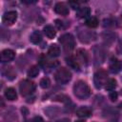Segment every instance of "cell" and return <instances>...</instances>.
Here are the masks:
<instances>
[{"label": "cell", "mask_w": 122, "mask_h": 122, "mask_svg": "<svg viewBox=\"0 0 122 122\" xmlns=\"http://www.w3.org/2000/svg\"><path fill=\"white\" fill-rule=\"evenodd\" d=\"M73 93L79 99H86L91 94V90L86 82L77 81L73 86Z\"/></svg>", "instance_id": "6da1fadb"}, {"label": "cell", "mask_w": 122, "mask_h": 122, "mask_svg": "<svg viewBox=\"0 0 122 122\" xmlns=\"http://www.w3.org/2000/svg\"><path fill=\"white\" fill-rule=\"evenodd\" d=\"M54 78H55L56 82H58L60 84H66L71 79V73L68 69L62 67L56 71V72L54 74Z\"/></svg>", "instance_id": "7a4b0ae2"}, {"label": "cell", "mask_w": 122, "mask_h": 122, "mask_svg": "<svg viewBox=\"0 0 122 122\" xmlns=\"http://www.w3.org/2000/svg\"><path fill=\"white\" fill-rule=\"evenodd\" d=\"M34 90H35V85L30 80L25 79V80H22L19 84V91L23 96H28L34 92Z\"/></svg>", "instance_id": "3957f363"}, {"label": "cell", "mask_w": 122, "mask_h": 122, "mask_svg": "<svg viewBox=\"0 0 122 122\" xmlns=\"http://www.w3.org/2000/svg\"><path fill=\"white\" fill-rule=\"evenodd\" d=\"M59 42L61 43L64 50H66V51H71L75 46L74 37L71 33H65L62 36H60Z\"/></svg>", "instance_id": "277c9868"}, {"label": "cell", "mask_w": 122, "mask_h": 122, "mask_svg": "<svg viewBox=\"0 0 122 122\" xmlns=\"http://www.w3.org/2000/svg\"><path fill=\"white\" fill-rule=\"evenodd\" d=\"M108 80L109 79H108L107 71H105L103 70H100V71L95 72V74H94V85L97 89H100L104 85H106Z\"/></svg>", "instance_id": "5b68a950"}, {"label": "cell", "mask_w": 122, "mask_h": 122, "mask_svg": "<svg viewBox=\"0 0 122 122\" xmlns=\"http://www.w3.org/2000/svg\"><path fill=\"white\" fill-rule=\"evenodd\" d=\"M17 19V12L14 11V10H10V11H8L6 12L3 17H2V21L5 25L7 26H10L12 25Z\"/></svg>", "instance_id": "8992f818"}, {"label": "cell", "mask_w": 122, "mask_h": 122, "mask_svg": "<svg viewBox=\"0 0 122 122\" xmlns=\"http://www.w3.org/2000/svg\"><path fill=\"white\" fill-rule=\"evenodd\" d=\"M96 35L94 32H92L90 30H82L79 32V39L81 42H84V43H89L91 41H93L95 39Z\"/></svg>", "instance_id": "52a82bcc"}, {"label": "cell", "mask_w": 122, "mask_h": 122, "mask_svg": "<svg viewBox=\"0 0 122 122\" xmlns=\"http://www.w3.org/2000/svg\"><path fill=\"white\" fill-rule=\"evenodd\" d=\"M15 56V53L12 50H10V49H7V50H4L2 51L1 52V61L2 62H10L11 61Z\"/></svg>", "instance_id": "ba28073f"}, {"label": "cell", "mask_w": 122, "mask_h": 122, "mask_svg": "<svg viewBox=\"0 0 122 122\" xmlns=\"http://www.w3.org/2000/svg\"><path fill=\"white\" fill-rule=\"evenodd\" d=\"M76 60L78 63L87 65L88 63V54L84 49H79L76 51Z\"/></svg>", "instance_id": "9c48e42d"}, {"label": "cell", "mask_w": 122, "mask_h": 122, "mask_svg": "<svg viewBox=\"0 0 122 122\" xmlns=\"http://www.w3.org/2000/svg\"><path fill=\"white\" fill-rule=\"evenodd\" d=\"M54 11L58 14H61V15H68L69 14V9L68 7L62 3V2H58L55 4L54 6Z\"/></svg>", "instance_id": "30bf717a"}, {"label": "cell", "mask_w": 122, "mask_h": 122, "mask_svg": "<svg viewBox=\"0 0 122 122\" xmlns=\"http://www.w3.org/2000/svg\"><path fill=\"white\" fill-rule=\"evenodd\" d=\"M76 114L79 117H89L92 115V110L89 107H81L76 111Z\"/></svg>", "instance_id": "8fae6325"}, {"label": "cell", "mask_w": 122, "mask_h": 122, "mask_svg": "<svg viewBox=\"0 0 122 122\" xmlns=\"http://www.w3.org/2000/svg\"><path fill=\"white\" fill-rule=\"evenodd\" d=\"M66 63L68 64V66L73 70H76V71H79L80 69V66H79V63L77 62V60L75 58H73L72 56H69L66 58Z\"/></svg>", "instance_id": "7c38bea8"}, {"label": "cell", "mask_w": 122, "mask_h": 122, "mask_svg": "<svg viewBox=\"0 0 122 122\" xmlns=\"http://www.w3.org/2000/svg\"><path fill=\"white\" fill-rule=\"evenodd\" d=\"M3 74L10 80H12L15 78L16 76V73L14 71V70L11 68V67H5L4 70H3Z\"/></svg>", "instance_id": "4fadbf2b"}, {"label": "cell", "mask_w": 122, "mask_h": 122, "mask_svg": "<svg viewBox=\"0 0 122 122\" xmlns=\"http://www.w3.org/2000/svg\"><path fill=\"white\" fill-rule=\"evenodd\" d=\"M5 96L8 100H10V101H13L17 98V93L15 92V90L13 88H8L6 91H5Z\"/></svg>", "instance_id": "5bb4252c"}, {"label": "cell", "mask_w": 122, "mask_h": 122, "mask_svg": "<svg viewBox=\"0 0 122 122\" xmlns=\"http://www.w3.org/2000/svg\"><path fill=\"white\" fill-rule=\"evenodd\" d=\"M90 13H91V9L89 7H82L77 10L76 15L79 18H84V17H87L88 15H90Z\"/></svg>", "instance_id": "9a60e30c"}, {"label": "cell", "mask_w": 122, "mask_h": 122, "mask_svg": "<svg viewBox=\"0 0 122 122\" xmlns=\"http://www.w3.org/2000/svg\"><path fill=\"white\" fill-rule=\"evenodd\" d=\"M44 32L46 34V36L50 39H52L55 35H56V30L53 29L52 26L51 25H47L45 28H44Z\"/></svg>", "instance_id": "2e32d148"}, {"label": "cell", "mask_w": 122, "mask_h": 122, "mask_svg": "<svg viewBox=\"0 0 122 122\" xmlns=\"http://www.w3.org/2000/svg\"><path fill=\"white\" fill-rule=\"evenodd\" d=\"M48 53H49V55L51 57H57L60 54V48L55 44L51 45V47L49 48Z\"/></svg>", "instance_id": "e0dca14e"}, {"label": "cell", "mask_w": 122, "mask_h": 122, "mask_svg": "<svg viewBox=\"0 0 122 122\" xmlns=\"http://www.w3.org/2000/svg\"><path fill=\"white\" fill-rule=\"evenodd\" d=\"M41 39H42V36H41L40 31H38V30L33 31V32L31 33V35H30V41H31L33 44H38V43L41 41Z\"/></svg>", "instance_id": "ac0fdd59"}, {"label": "cell", "mask_w": 122, "mask_h": 122, "mask_svg": "<svg viewBox=\"0 0 122 122\" xmlns=\"http://www.w3.org/2000/svg\"><path fill=\"white\" fill-rule=\"evenodd\" d=\"M120 68H121L120 63H119L116 59H112V62H111V65H110L111 71H112V72H117V71L120 70Z\"/></svg>", "instance_id": "d6986e66"}, {"label": "cell", "mask_w": 122, "mask_h": 122, "mask_svg": "<svg viewBox=\"0 0 122 122\" xmlns=\"http://www.w3.org/2000/svg\"><path fill=\"white\" fill-rule=\"evenodd\" d=\"M39 73V69L37 66H31L28 71V76L30 77H35Z\"/></svg>", "instance_id": "ffe728a7"}, {"label": "cell", "mask_w": 122, "mask_h": 122, "mask_svg": "<svg viewBox=\"0 0 122 122\" xmlns=\"http://www.w3.org/2000/svg\"><path fill=\"white\" fill-rule=\"evenodd\" d=\"M115 87H116V81H115V79L112 78V79H109L108 82L106 83L105 90H107V91H113Z\"/></svg>", "instance_id": "44dd1931"}, {"label": "cell", "mask_w": 122, "mask_h": 122, "mask_svg": "<svg viewBox=\"0 0 122 122\" xmlns=\"http://www.w3.org/2000/svg\"><path fill=\"white\" fill-rule=\"evenodd\" d=\"M86 25L88 27H90V28H95L98 25V20L95 17H90L89 19H87Z\"/></svg>", "instance_id": "7402d4cb"}, {"label": "cell", "mask_w": 122, "mask_h": 122, "mask_svg": "<svg viewBox=\"0 0 122 122\" xmlns=\"http://www.w3.org/2000/svg\"><path fill=\"white\" fill-rule=\"evenodd\" d=\"M50 85H51V80L48 77H44V78L41 79V81H40V87L41 88L47 89V88L50 87Z\"/></svg>", "instance_id": "603a6c76"}, {"label": "cell", "mask_w": 122, "mask_h": 122, "mask_svg": "<svg viewBox=\"0 0 122 122\" xmlns=\"http://www.w3.org/2000/svg\"><path fill=\"white\" fill-rule=\"evenodd\" d=\"M55 25H56V27H57L58 29H63V28H64V23H63V21H61V20H59V19H56V20H55Z\"/></svg>", "instance_id": "cb8c5ba5"}, {"label": "cell", "mask_w": 122, "mask_h": 122, "mask_svg": "<svg viewBox=\"0 0 122 122\" xmlns=\"http://www.w3.org/2000/svg\"><path fill=\"white\" fill-rule=\"evenodd\" d=\"M110 99L112 101H115L117 99V92H112L110 93Z\"/></svg>", "instance_id": "d4e9b609"}, {"label": "cell", "mask_w": 122, "mask_h": 122, "mask_svg": "<svg viewBox=\"0 0 122 122\" xmlns=\"http://www.w3.org/2000/svg\"><path fill=\"white\" fill-rule=\"evenodd\" d=\"M28 122H43V119L40 116H35V117L31 118L30 120H29Z\"/></svg>", "instance_id": "484cf974"}, {"label": "cell", "mask_w": 122, "mask_h": 122, "mask_svg": "<svg viewBox=\"0 0 122 122\" xmlns=\"http://www.w3.org/2000/svg\"><path fill=\"white\" fill-rule=\"evenodd\" d=\"M70 5H71L74 10H76V9L78 10V9H79V8H78V3H77V2H70Z\"/></svg>", "instance_id": "4316f807"}, {"label": "cell", "mask_w": 122, "mask_h": 122, "mask_svg": "<svg viewBox=\"0 0 122 122\" xmlns=\"http://www.w3.org/2000/svg\"><path fill=\"white\" fill-rule=\"evenodd\" d=\"M56 122H71V121H70V119H68V118H63V119H60V120H58V121H56Z\"/></svg>", "instance_id": "83f0119b"}, {"label": "cell", "mask_w": 122, "mask_h": 122, "mask_svg": "<svg viewBox=\"0 0 122 122\" xmlns=\"http://www.w3.org/2000/svg\"><path fill=\"white\" fill-rule=\"evenodd\" d=\"M75 122H85V121L84 120H76Z\"/></svg>", "instance_id": "f1b7e54d"}, {"label": "cell", "mask_w": 122, "mask_h": 122, "mask_svg": "<svg viewBox=\"0 0 122 122\" xmlns=\"http://www.w3.org/2000/svg\"><path fill=\"white\" fill-rule=\"evenodd\" d=\"M119 107H120V108H121V109H122V102H121V103H120V104H119Z\"/></svg>", "instance_id": "f546056e"}, {"label": "cell", "mask_w": 122, "mask_h": 122, "mask_svg": "<svg viewBox=\"0 0 122 122\" xmlns=\"http://www.w3.org/2000/svg\"><path fill=\"white\" fill-rule=\"evenodd\" d=\"M120 92H121V94H122V90H121V91H120Z\"/></svg>", "instance_id": "4dcf8cb0"}]
</instances>
